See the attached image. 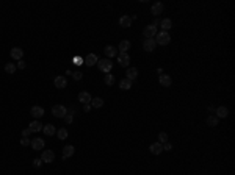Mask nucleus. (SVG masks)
<instances>
[{
    "mask_svg": "<svg viewBox=\"0 0 235 175\" xmlns=\"http://www.w3.org/2000/svg\"><path fill=\"white\" fill-rule=\"evenodd\" d=\"M169 41H171V36H169L168 31H160V33H157V38H155V42H157V44L166 45V44H169Z\"/></svg>",
    "mask_w": 235,
    "mask_h": 175,
    "instance_id": "f257e3e1",
    "label": "nucleus"
},
{
    "mask_svg": "<svg viewBox=\"0 0 235 175\" xmlns=\"http://www.w3.org/2000/svg\"><path fill=\"white\" fill-rule=\"evenodd\" d=\"M97 67H99V70H102L105 73H110V70L113 67V63L110 60H100V61H97Z\"/></svg>",
    "mask_w": 235,
    "mask_h": 175,
    "instance_id": "f03ea898",
    "label": "nucleus"
},
{
    "mask_svg": "<svg viewBox=\"0 0 235 175\" xmlns=\"http://www.w3.org/2000/svg\"><path fill=\"white\" fill-rule=\"evenodd\" d=\"M143 35H144V38L146 39H151V38H154V36H157V27L155 25H147V27L143 30Z\"/></svg>",
    "mask_w": 235,
    "mask_h": 175,
    "instance_id": "7ed1b4c3",
    "label": "nucleus"
},
{
    "mask_svg": "<svg viewBox=\"0 0 235 175\" xmlns=\"http://www.w3.org/2000/svg\"><path fill=\"white\" fill-rule=\"evenodd\" d=\"M53 160H55V153L52 150H42V155H41L42 163H53Z\"/></svg>",
    "mask_w": 235,
    "mask_h": 175,
    "instance_id": "20e7f679",
    "label": "nucleus"
},
{
    "mask_svg": "<svg viewBox=\"0 0 235 175\" xmlns=\"http://www.w3.org/2000/svg\"><path fill=\"white\" fill-rule=\"evenodd\" d=\"M66 113H67V110H66V106H63V105H55V106L52 108V114H53L55 117H64Z\"/></svg>",
    "mask_w": 235,
    "mask_h": 175,
    "instance_id": "39448f33",
    "label": "nucleus"
},
{
    "mask_svg": "<svg viewBox=\"0 0 235 175\" xmlns=\"http://www.w3.org/2000/svg\"><path fill=\"white\" fill-rule=\"evenodd\" d=\"M158 81H160V85H161L163 88H169V86L173 85V78L169 77V75H164V73H161V75H160Z\"/></svg>",
    "mask_w": 235,
    "mask_h": 175,
    "instance_id": "423d86ee",
    "label": "nucleus"
},
{
    "mask_svg": "<svg viewBox=\"0 0 235 175\" xmlns=\"http://www.w3.org/2000/svg\"><path fill=\"white\" fill-rule=\"evenodd\" d=\"M118 63H119V66H122V67H127L130 64V56L127 53H119L118 55Z\"/></svg>",
    "mask_w": 235,
    "mask_h": 175,
    "instance_id": "0eeeda50",
    "label": "nucleus"
},
{
    "mask_svg": "<svg viewBox=\"0 0 235 175\" xmlns=\"http://www.w3.org/2000/svg\"><path fill=\"white\" fill-rule=\"evenodd\" d=\"M155 45H157V42H155V39H154V38H151V39H144V42H143V48L146 50V52H152V50L155 48Z\"/></svg>",
    "mask_w": 235,
    "mask_h": 175,
    "instance_id": "6e6552de",
    "label": "nucleus"
},
{
    "mask_svg": "<svg viewBox=\"0 0 235 175\" xmlns=\"http://www.w3.org/2000/svg\"><path fill=\"white\" fill-rule=\"evenodd\" d=\"M74 152H75L74 145H66V147L63 148V160H67V158H70V156L74 155Z\"/></svg>",
    "mask_w": 235,
    "mask_h": 175,
    "instance_id": "1a4fd4ad",
    "label": "nucleus"
},
{
    "mask_svg": "<svg viewBox=\"0 0 235 175\" xmlns=\"http://www.w3.org/2000/svg\"><path fill=\"white\" fill-rule=\"evenodd\" d=\"M149 150H151L152 155H160V153L163 152V145H161L160 142H155V144H151Z\"/></svg>",
    "mask_w": 235,
    "mask_h": 175,
    "instance_id": "9d476101",
    "label": "nucleus"
},
{
    "mask_svg": "<svg viewBox=\"0 0 235 175\" xmlns=\"http://www.w3.org/2000/svg\"><path fill=\"white\" fill-rule=\"evenodd\" d=\"M79 100H80V102L82 103H91V100H92V97L89 95V92H86V91H82L80 94H79Z\"/></svg>",
    "mask_w": 235,
    "mask_h": 175,
    "instance_id": "9b49d317",
    "label": "nucleus"
},
{
    "mask_svg": "<svg viewBox=\"0 0 235 175\" xmlns=\"http://www.w3.org/2000/svg\"><path fill=\"white\" fill-rule=\"evenodd\" d=\"M30 114H32L35 119H39V117L44 116V108H42V106H33L32 111H30Z\"/></svg>",
    "mask_w": 235,
    "mask_h": 175,
    "instance_id": "f8f14e48",
    "label": "nucleus"
},
{
    "mask_svg": "<svg viewBox=\"0 0 235 175\" xmlns=\"http://www.w3.org/2000/svg\"><path fill=\"white\" fill-rule=\"evenodd\" d=\"M32 147H33V150H42L44 148V139H41V138H35L33 141H32V144H30Z\"/></svg>",
    "mask_w": 235,
    "mask_h": 175,
    "instance_id": "ddd939ff",
    "label": "nucleus"
},
{
    "mask_svg": "<svg viewBox=\"0 0 235 175\" xmlns=\"http://www.w3.org/2000/svg\"><path fill=\"white\" fill-rule=\"evenodd\" d=\"M28 128H30V131H32V133H38V131H41V130H42V123H41L39 120H33V122L28 125Z\"/></svg>",
    "mask_w": 235,
    "mask_h": 175,
    "instance_id": "4468645a",
    "label": "nucleus"
},
{
    "mask_svg": "<svg viewBox=\"0 0 235 175\" xmlns=\"http://www.w3.org/2000/svg\"><path fill=\"white\" fill-rule=\"evenodd\" d=\"M11 56L14 58V60H22V56H24V50L20 48V47H14L13 50H11Z\"/></svg>",
    "mask_w": 235,
    "mask_h": 175,
    "instance_id": "2eb2a0df",
    "label": "nucleus"
},
{
    "mask_svg": "<svg viewBox=\"0 0 235 175\" xmlns=\"http://www.w3.org/2000/svg\"><path fill=\"white\" fill-rule=\"evenodd\" d=\"M53 83H55V88H58V89H63V88H66V85H67V81H66V78L63 77V75L57 77Z\"/></svg>",
    "mask_w": 235,
    "mask_h": 175,
    "instance_id": "dca6fc26",
    "label": "nucleus"
},
{
    "mask_svg": "<svg viewBox=\"0 0 235 175\" xmlns=\"http://www.w3.org/2000/svg\"><path fill=\"white\" fill-rule=\"evenodd\" d=\"M126 75H127L126 78H129L130 81H133V80L138 77V69H135V67H129V69H127V73H126Z\"/></svg>",
    "mask_w": 235,
    "mask_h": 175,
    "instance_id": "f3484780",
    "label": "nucleus"
},
{
    "mask_svg": "<svg viewBox=\"0 0 235 175\" xmlns=\"http://www.w3.org/2000/svg\"><path fill=\"white\" fill-rule=\"evenodd\" d=\"M160 27H161V31H168L173 27V20L171 19H163L160 22Z\"/></svg>",
    "mask_w": 235,
    "mask_h": 175,
    "instance_id": "a211bd4d",
    "label": "nucleus"
},
{
    "mask_svg": "<svg viewBox=\"0 0 235 175\" xmlns=\"http://www.w3.org/2000/svg\"><path fill=\"white\" fill-rule=\"evenodd\" d=\"M97 61H99V60H97V56L94 55V53H89V55L85 58V64H86V66H94V64H97Z\"/></svg>",
    "mask_w": 235,
    "mask_h": 175,
    "instance_id": "6ab92c4d",
    "label": "nucleus"
},
{
    "mask_svg": "<svg viewBox=\"0 0 235 175\" xmlns=\"http://www.w3.org/2000/svg\"><path fill=\"white\" fill-rule=\"evenodd\" d=\"M104 52H105V55H107V56L113 58V56H116V55H118V48H114L113 45H107V47L104 48Z\"/></svg>",
    "mask_w": 235,
    "mask_h": 175,
    "instance_id": "aec40b11",
    "label": "nucleus"
},
{
    "mask_svg": "<svg viewBox=\"0 0 235 175\" xmlns=\"http://www.w3.org/2000/svg\"><path fill=\"white\" fill-rule=\"evenodd\" d=\"M160 13H163V3L155 2V3L152 5V14H154V16H158Z\"/></svg>",
    "mask_w": 235,
    "mask_h": 175,
    "instance_id": "412c9836",
    "label": "nucleus"
},
{
    "mask_svg": "<svg viewBox=\"0 0 235 175\" xmlns=\"http://www.w3.org/2000/svg\"><path fill=\"white\" fill-rule=\"evenodd\" d=\"M42 130H44V133L47 135V136H52V135H55L57 133V130H55V127L52 123H49V125H44L42 127Z\"/></svg>",
    "mask_w": 235,
    "mask_h": 175,
    "instance_id": "4be33fe9",
    "label": "nucleus"
},
{
    "mask_svg": "<svg viewBox=\"0 0 235 175\" xmlns=\"http://www.w3.org/2000/svg\"><path fill=\"white\" fill-rule=\"evenodd\" d=\"M119 25H121V27H130V25H132V19H130V16H122L121 19H119Z\"/></svg>",
    "mask_w": 235,
    "mask_h": 175,
    "instance_id": "5701e85b",
    "label": "nucleus"
},
{
    "mask_svg": "<svg viewBox=\"0 0 235 175\" xmlns=\"http://www.w3.org/2000/svg\"><path fill=\"white\" fill-rule=\"evenodd\" d=\"M130 41H121L119 42V48H118V50H121V53H127V50L130 48Z\"/></svg>",
    "mask_w": 235,
    "mask_h": 175,
    "instance_id": "b1692460",
    "label": "nucleus"
},
{
    "mask_svg": "<svg viewBox=\"0 0 235 175\" xmlns=\"http://www.w3.org/2000/svg\"><path fill=\"white\" fill-rule=\"evenodd\" d=\"M216 111V117L220 119V117H227V114H229V110L226 108V106H220L218 110H215Z\"/></svg>",
    "mask_w": 235,
    "mask_h": 175,
    "instance_id": "393cba45",
    "label": "nucleus"
},
{
    "mask_svg": "<svg viewBox=\"0 0 235 175\" xmlns=\"http://www.w3.org/2000/svg\"><path fill=\"white\" fill-rule=\"evenodd\" d=\"M119 88H121V89H124V91H127V89H130V88H132V81H130L129 78H124V80H121Z\"/></svg>",
    "mask_w": 235,
    "mask_h": 175,
    "instance_id": "a878e982",
    "label": "nucleus"
},
{
    "mask_svg": "<svg viewBox=\"0 0 235 175\" xmlns=\"http://www.w3.org/2000/svg\"><path fill=\"white\" fill-rule=\"evenodd\" d=\"M102 105H104V100L100 97H96V98L91 100V106H94V108H100Z\"/></svg>",
    "mask_w": 235,
    "mask_h": 175,
    "instance_id": "bb28decb",
    "label": "nucleus"
},
{
    "mask_svg": "<svg viewBox=\"0 0 235 175\" xmlns=\"http://www.w3.org/2000/svg\"><path fill=\"white\" fill-rule=\"evenodd\" d=\"M218 117L216 116H210V117H207V123L210 125V127H216V125H218Z\"/></svg>",
    "mask_w": 235,
    "mask_h": 175,
    "instance_id": "cd10ccee",
    "label": "nucleus"
},
{
    "mask_svg": "<svg viewBox=\"0 0 235 175\" xmlns=\"http://www.w3.org/2000/svg\"><path fill=\"white\" fill-rule=\"evenodd\" d=\"M104 81H105V85L111 86V85L114 83V75H111V73H107V75H105V78H104Z\"/></svg>",
    "mask_w": 235,
    "mask_h": 175,
    "instance_id": "c85d7f7f",
    "label": "nucleus"
},
{
    "mask_svg": "<svg viewBox=\"0 0 235 175\" xmlns=\"http://www.w3.org/2000/svg\"><path fill=\"white\" fill-rule=\"evenodd\" d=\"M5 72H6V73H10V75H13V73L16 72V66H14L13 63H8V64L5 66Z\"/></svg>",
    "mask_w": 235,
    "mask_h": 175,
    "instance_id": "c756f323",
    "label": "nucleus"
},
{
    "mask_svg": "<svg viewBox=\"0 0 235 175\" xmlns=\"http://www.w3.org/2000/svg\"><path fill=\"white\" fill-rule=\"evenodd\" d=\"M57 135H58V138L63 141V139H66V138H67V130H66V128H60V130L57 131Z\"/></svg>",
    "mask_w": 235,
    "mask_h": 175,
    "instance_id": "7c9ffc66",
    "label": "nucleus"
},
{
    "mask_svg": "<svg viewBox=\"0 0 235 175\" xmlns=\"http://www.w3.org/2000/svg\"><path fill=\"white\" fill-rule=\"evenodd\" d=\"M158 139H160V144L168 142V135L164 133V131H161V133H158Z\"/></svg>",
    "mask_w": 235,
    "mask_h": 175,
    "instance_id": "2f4dec72",
    "label": "nucleus"
},
{
    "mask_svg": "<svg viewBox=\"0 0 235 175\" xmlns=\"http://www.w3.org/2000/svg\"><path fill=\"white\" fill-rule=\"evenodd\" d=\"M20 144L27 147V145H30V144H32V141H30L28 138H22V139H20Z\"/></svg>",
    "mask_w": 235,
    "mask_h": 175,
    "instance_id": "473e14b6",
    "label": "nucleus"
},
{
    "mask_svg": "<svg viewBox=\"0 0 235 175\" xmlns=\"http://www.w3.org/2000/svg\"><path fill=\"white\" fill-rule=\"evenodd\" d=\"M30 135H32L30 128H24V130H22V136H24V138H28Z\"/></svg>",
    "mask_w": 235,
    "mask_h": 175,
    "instance_id": "72a5a7b5",
    "label": "nucleus"
},
{
    "mask_svg": "<svg viewBox=\"0 0 235 175\" xmlns=\"http://www.w3.org/2000/svg\"><path fill=\"white\" fill-rule=\"evenodd\" d=\"M163 145V150H166V152H169V150L173 148V145L169 144V142H164V144H161Z\"/></svg>",
    "mask_w": 235,
    "mask_h": 175,
    "instance_id": "f704fd0d",
    "label": "nucleus"
},
{
    "mask_svg": "<svg viewBox=\"0 0 235 175\" xmlns=\"http://www.w3.org/2000/svg\"><path fill=\"white\" fill-rule=\"evenodd\" d=\"M72 78H74V80H82V72H74V73H72Z\"/></svg>",
    "mask_w": 235,
    "mask_h": 175,
    "instance_id": "c9c22d12",
    "label": "nucleus"
},
{
    "mask_svg": "<svg viewBox=\"0 0 235 175\" xmlns=\"http://www.w3.org/2000/svg\"><path fill=\"white\" fill-rule=\"evenodd\" d=\"M64 120H66L67 123H70V122H72V114H69V113H66V116H64Z\"/></svg>",
    "mask_w": 235,
    "mask_h": 175,
    "instance_id": "e433bc0d",
    "label": "nucleus"
},
{
    "mask_svg": "<svg viewBox=\"0 0 235 175\" xmlns=\"http://www.w3.org/2000/svg\"><path fill=\"white\" fill-rule=\"evenodd\" d=\"M16 67H19V69H25V61H22V60H20V61L17 63V66H16Z\"/></svg>",
    "mask_w": 235,
    "mask_h": 175,
    "instance_id": "4c0bfd02",
    "label": "nucleus"
},
{
    "mask_svg": "<svg viewBox=\"0 0 235 175\" xmlns=\"http://www.w3.org/2000/svg\"><path fill=\"white\" fill-rule=\"evenodd\" d=\"M41 164H42V161H41V160H35V161H33V166H35V167H39Z\"/></svg>",
    "mask_w": 235,
    "mask_h": 175,
    "instance_id": "58836bf2",
    "label": "nucleus"
},
{
    "mask_svg": "<svg viewBox=\"0 0 235 175\" xmlns=\"http://www.w3.org/2000/svg\"><path fill=\"white\" fill-rule=\"evenodd\" d=\"M89 110H91V105H89V103H86V105L83 106V111H85V113H89Z\"/></svg>",
    "mask_w": 235,
    "mask_h": 175,
    "instance_id": "ea45409f",
    "label": "nucleus"
},
{
    "mask_svg": "<svg viewBox=\"0 0 235 175\" xmlns=\"http://www.w3.org/2000/svg\"><path fill=\"white\" fill-rule=\"evenodd\" d=\"M74 63H75V64H83V63H82V58H79V56L74 58Z\"/></svg>",
    "mask_w": 235,
    "mask_h": 175,
    "instance_id": "a19ab883",
    "label": "nucleus"
},
{
    "mask_svg": "<svg viewBox=\"0 0 235 175\" xmlns=\"http://www.w3.org/2000/svg\"><path fill=\"white\" fill-rule=\"evenodd\" d=\"M160 22H161V20H160V19H155V20H154V23H152V25H155V27H158V25H160Z\"/></svg>",
    "mask_w": 235,
    "mask_h": 175,
    "instance_id": "79ce46f5",
    "label": "nucleus"
}]
</instances>
